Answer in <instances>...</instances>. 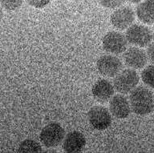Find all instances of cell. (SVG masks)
<instances>
[{"label": "cell", "mask_w": 154, "mask_h": 153, "mask_svg": "<svg viewBox=\"0 0 154 153\" xmlns=\"http://www.w3.org/2000/svg\"><path fill=\"white\" fill-rule=\"evenodd\" d=\"M131 110L137 115H146L152 112L154 108V96L148 87H136L129 96Z\"/></svg>", "instance_id": "obj_1"}, {"label": "cell", "mask_w": 154, "mask_h": 153, "mask_svg": "<svg viewBox=\"0 0 154 153\" xmlns=\"http://www.w3.org/2000/svg\"><path fill=\"white\" fill-rule=\"evenodd\" d=\"M140 77L134 69L121 70L113 79V87L120 94H128L137 86Z\"/></svg>", "instance_id": "obj_2"}, {"label": "cell", "mask_w": 154, "mask_h": 153, "mask_svg": "<svg viewBox=\"0 0 154 153\" xmlns=\"http://www.w3.org/2000/svg\"><path fill=\"white\" fill-rule=\"evenodd\" d=\"M125 38L128 43L144 47L151 43L152 39V32L148 26L140 24H132L127 29Z\"/></svg>", "instance_id": "obj_3"}, {"label": "cell", "mask_w": 154, "mask_h": 153, "mask_svg": "<svg viewBox=\"0 0 154 153\" xmlns=\"http://www.w3.org/2000/svg\"><path fill=\"white\" fill-rule=\"evenodd\" d=\"M64 135V129L61 125L57 123H51L43 127L39 135V139L45 147L54 148L62 143Z\"/></svg>", "instance_id": "obj_4"}, {"label": "cell", "mask_w": 154, "mask_h": 153, "mask_svg": "<svg viewBox=\"0 0 154 153\" xmlns=\"http://www.w3.org/2000/svg\"><path fill=\"white\" fill-rule=\"evenodd\" d=\"M102 45L107 52L113 55H120L127 49L128 41L122 33L113 31L104 35L102 40Z\"/></svg>", "instance_id": "obj_5"}, {"label": "cell", "mask_w": 154, "mask_h": 153, "mask_svg": "<svg viewBox=\"0 0 154 153\" xmlns=\"http://www.w3.org/2000/svg\"><path fill=\"white\" fill-rule=\"evenodd\" d=\"M88 118L90 124L96 130L103 131L110 127L112 116L109 111L103 106H94L89 110Z\"/></svg>", "instance_id": "obj_6"}, {"label": "cell", "mask_w": 154, "mask_h": 153, "mask_svg": "<svg viewBox=\"0 0 154 153\" xmlns=\"http://www.w3.org/2000/svg\"><path fill=\"white\" fill-rule=\"evenodd\" d=\"M96 67L101 75L105 77H115L122 70L121 60L112 55H104L99 58Z\"/></svg>", "instance_id": "obj_7"}, {"label": "cell", "mask_w": 154, "mask_h": 153, "mask_svg": "<svg viewBox=\"0 0 154 153\" xmlns=\"http://www.w3.org/2000/svg\"><path fill=\"white\" fill-rule=\"evenodd\" d=\"M134 20L135 12L130 7H119L111 15V23L120 31L128 28Z\"/></svg>", "instance_id": "obj_8"}, {"label": "cell", "mask_w": 154, "mask_h": 153, "mask_svg": "<svg viewBox=\"0 0 154 153\" xmlns=\"http://www.w3.org/2000/svg\"><path fill=\"white\" fill-rule=\"evenodd\" d=\"M124 62L132 69H141L147 64L148 56L144 50L137 47L126 49L123 55Z\"/></svg>", "instance_id": "obj_9"}, {"label": "cell", "mask_w": 154, "mask_h": 153, "mask_svg": "<svg viewBox=\"0 0 154 153\" xmlns=\"http://www.w3.org/2000/svg\"><path fill=\"white\" fill-rule=\"evenodd\" d=\"M129 101L121 95L113 96L109 100V112L117 119H125L131 112Z\"/></svg>", "instance_id": "obj_10"}, {"label": "cell", "mask_w": 154, "mask_h": 153, "mask_svg": "<svg viewBox=\"0 0 154 153\" xmlns=\"http://www.w3.org/2000/svg\"><path fill=\"white\" fill-rule=\"evenodd\" d=\"M86 144V139L81 132H69L63 140V149L65 152L78 153L82 151Z\"/></svg>", "instance_id": "obj_11"}, {"label": "cell", "mask_w": 154, "mask_h": 153, "mask_svg": "<svg viewBox=\"0 0 154 153\" xmlns=\"http://www.w3.org/2000/svg\"><path fill=\"white\" fill-rule=\"evenodd\" d=\"M115 88L113 84L107 79H100L94 84L91 93L94 99L100 103H106L114 95Z\"/></svg>", "instance_id": "obj_12"}, {"label": "cell", "mask_w": 154, "mask_h": 153, "mask_svg": "<svg viewBox=\"0 0 154 153\" xmlns=\"http://www.w3.org/2000/svg\"><path fill=\"white\" fill-rule=\"evenodd\" d=\"M137 18L144 24L154 23V2L146 0L140 3L137 7Z\"/></svg>", "instance_id": "obj_13"}, {"label": "cell", "mask_w": 154, "mask_h": 153, "mask_svg": "<svg viewBox=\"0 0 154 153\" xmlns=\"http://www.w3.org/2000/svg\"><path fill=\"white\" fill-rule=\"evenodd\" d=\"M19 152L23 153H38L42 151V147L38 142L33 139H24L19 146Z\"/></svg>", "instance_id": "obj_14"}, {"label": "cell", "mask_w": 154, "mask_h": 153, "mask_svg": "<svg viewBox=\"0 0 154 153\" xmlns=\"http://www.w3.org/2000/svg\"><path fill=\"white\" fill-rule=\"evenodd\" d=\"M141 79L145 85L154 89V64L149 65L142 71Z\"/></svg>", "instance_id": "obj_15"}, {"label": "cell", "mask_w": 154, "mask_h": 153, "mask_svg": "<svg viewBox=\"0 0 154 153\" xmlns=\"http://www.w3.org/2000/svg\"><path fill=\"white\" fill-rule=\"evenodd\" d=\"M23 0H0V4L7 11H15L21 7Z\"/></svg>", "instance_id": "obj_16"}, {"label": "cell", "mask_w": 154, "mask_h": 153, "mask_svg": "<svg viewBox=\"0 0 154 153\" xmlns=\"http://www.w3.org/2000/svg\"><path fill=\"white\" fill-rule=\"evenodd\" d=\"M101 6L108 9H117L122 7L125 0H99Z\"/></svg>", "instance_id": "obj_17"}, {"label": "cell", "mask_w": 154, "mask_h": 153, "mask_svg": "<svg viewBox=\"0 0 154 153\" xmlns=\"http://www.w3.org/2000/svg\"><path fill=\"white\" fill-rule=\"evenodd\" d=\"M51 0H26L30 6L35 8H43L50 2Z\"/></svg>", "instance_id": "obj_18"}, {"label": "cell", "mask_w": 154, "mask_h": 153, "mask_svg": "<svg viewBox=\"0 0 154 153\" xmlns=\"http://www.w3.org/2000/svg\"><path fill=\"white\" fill-rule=\"evenodd\" d=\"M147 56L148 59L150 60V62L154 64V42L150 43L147 48Z\"/></svg>", "instance_id": "obj_19"}, {"label": "cell", "mask_w": 154, "mask_h": 153, "mask_svg": "<svg viewBox=\"0 0 154 153\" xmlns=\"http://www.w3.org/2000/svg\"><path fill=\"white\" fill-rule=\"evenodd\" d=\"M128 1L132 3H138V2H141V0H128Z\"/></svg>", "instance_id": "obj_20"}, {"label": "cell", "mask_w": 154, "mask_h": 153, "mask_svg": "<svg viewBox=\"0 0 154 153\" xmlns=\"http://www.w3.org/2000/svg\"><path fill=\"white\" fill-rule=\"evenodd\" d=\"M2 16H3V12H2V7H0V21H1V20H2Z\"/></svg>", "instance_id": "obj_21"}, {"label": "cell", "mask_w": 154, "mask_h": 153, "mask_svg": "<svg viewBox=\"0 0 154 153\" xmlns=\"http://www.w3.org/2000/svg\"><path fill=\"white\" fill-rule=\"evenodd\" d=\"M152 37L154 38V26H153V29H152Z\"/></svg>", "instance_id": "obj_22"}, {"label": "cell", "mask_w": 154, "mask_h": 153, "mask_svg": "<svg viewBox=\"0 0 154 153\" xmlns=\"http://www.w3.org/2000/svg\"><path fill=\"white\" fill-rule=\"evenodd\" d=\"M149 1H151V2H154V0H149Z\"/></svg>", "instance_id": "obj_23"}]
</instances>
